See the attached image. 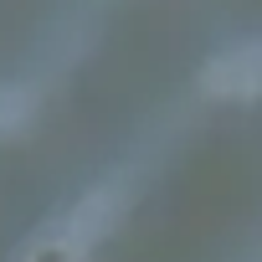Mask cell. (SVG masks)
<instances>
[{
	"label": "cell",
	"instance_id": "obj_2",
	"mask_svg": "<svg viewBox=\"0 0 262 262\" xmlns=\"http://www.w3.org/2000/svg\"><path fill=\"white\" fill-rule=\"evenodd\" d=\"M113 216H118V195H113V190H93V195L72 211L67 231H72L77 242H98V236L113 226Z\"/></svg>",
	"mask_w": 262,
	"mask_h": 262
},
{
	"label": "cell",
	"instance_id": "obj_4",
	"mask_svg": "<svg viewBox=\"0 0 262 262\" xmlns=\"http://www.w3.org/2000/svg\"><path fill=\"white\" fill-rule=\"evenodd\" d=\"M36 262H67V247H52V252H41Z\"/></svg>",
	"mask_w": 262,
	"mask_h": 262
},
{
	"label": "cell",
	"instance_id": "obj_1",
	"mask_svg": "<svg viewBox=\"0 0 262 262\" xmlns=\"http://www.w3.org/2000/svg\"><path fill=\"white\" fill-rule=\"evenodd\" d=\"M201 88L211 98H257L262 93V41H247V47L216 57L201 72Z\"/></svg>",
	"mask_w": 262,
	"mask_h": 262
},
{
	"label": "cell",
	"instance_id": "obj_3",
	"mask_svg": "<svg viewBox=\"0 0 262 262\" xmlns=\"http://www.w3.org/2000/svg\"><path fill=\"white\" fill-rule=\"evenodd\" d=\"M36 108V93L21 88V82H0V134H16V128L31 118Z\"/></svg>",
	"mask_w": 262,
	"mask_h": 262
}]
</instances>
